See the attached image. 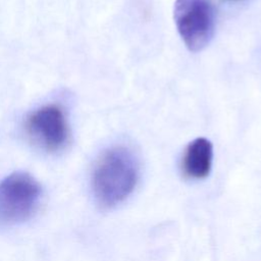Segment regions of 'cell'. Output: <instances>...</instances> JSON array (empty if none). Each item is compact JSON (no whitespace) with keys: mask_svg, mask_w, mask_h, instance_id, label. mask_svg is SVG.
<instances>
[{"mask_svg":"<svg viewBox=\"0 0 261 261\" xmlns=\"http://www.w3.org/2000/svg\"><path fill=\"white\" fill-rule=\"evenodd\" d=\"M139 180V165L134 154L124 147H113L99 158L92 176L96 201L104 208L123 202Z\"/></svg>","mask_w":261,"mask_h":261,"instance_id":"cell-1","label":"cell"},{"mask_svg":"<svg viewBox=\"0 0 261 261\" xmlns=\"http://www.w3.org/2000/svg\"><path fill=\"white\" fill-rule=\"evenodd\" d=\"M173 15L189 50L198 52L210 43L216 25V10L211 0H176Z\"/></svg>","mask_w":261,"mask_h":261,"instance_id":"cell-2","label":"cell"},{"mask_svg":"<svg viewBox=\"0 0 261 261\" xmlns=\"http://www.w3.org/2000/svg\"><path fill=\"white\" fill-rule=\"evenodd\" d=\"M41 187L30 174L14 172L0 181V224L14 225L28 220L36 211Z\"/></svg>","mask_w":261,"mask_h":261,"instance_id":"cell-3","label":"cell"},{"mask_svg":"<svg viewBox=\"0 0 261 261\" xmlns=\"http://www.w3.org/2000/svg\"><path fill=\"white\" fill-rule=\"evenodd\" d=\"M25 127L30 137L50 152L62 149L68 141L69 130L64 112L55 104L45 105L31 113Z\"/></svg>","mask_w":261,"mask_h":261,"instance_id":"cell-4","label":"cell"},{"mask_svg":"<svg viewBox=\"0 0 261 261\" xmlns=\"http://www.w3.org/2000/svg\"><path fill=\"white\" fill-rule=\"evenodd\" d=\"M213 160V146L206 138H197L186 147L180 168L185 177L203 179L211 171Z\"/></svg>","mask_w":261,"mask_h":261,"instance_id":"cell-5","label":"cell"}]
</instances>
